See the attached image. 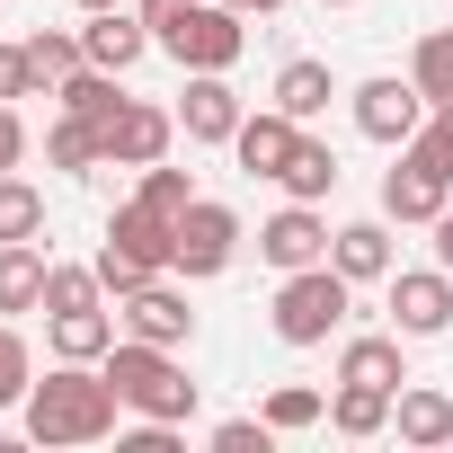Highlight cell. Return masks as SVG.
Masks as SVG:
<instances>
[{
	"instance_id": "cell-1",
	"label": "cell",
	"mask_w": 453,
	"mask_h": 453,
	"mask_svg": "<svg viewBox=\"0 0 453 453\" xmlns=\"http://www.w3.org/2000/svg\"><path fill=\"white\" fill-rule=\"evenodd\" d=\"M116 409H125V391L98 365H54L27 391V435L36 444H107L116 435Z\"/></svg>"
},
{
	"instance_id": "cell-2",
	"label": "cell",
	"mask_w": 453,
	"mask_h": 453,
	"mask_svg": "<svg viewBox=\"0 0 453 453\" xmlns=\"http://www.w3.org/2000/svg\"><path fill=\"white\" fill-rule=\"evenodd\" d=\"M98 373L125 391V409H142V418H160V426H187V409H196V382H187L178 347H151V338H116V347L98 356Z\"/></svg>"
},
{
	"instance_id": "cell-3",
	"label": "cell",
	"mask_w": 453,
	"mask_h": 453,
	"mask_svg": "<svg viewBox=\"0 0 453 453\" xmlns=\"http://www.w3.org/2000/svg\"><path fill=\"white\" fill-rule=\"evenodd\" d=\"M347 276L320 258V267H294L285 285H276V338L285 347H329L338 329H347Z\"/></svg>"
},
{
	"instance_id": "cell-4",
	"label": "cell",
	"mask_w": 453,
	"mask_h": 453,
	"mask_svg": "<svg viewBox=\"0 0 453 453\" xmlns=\"http://www.w3.org/2000/svg\"><path fill=\"white\" fill-rule=\"evenodd\" d=\"M160 45H169L187 72H232V63H241V45H250V27H241L232 0H196L178 27H160Z\"/></svg>"
},
{
	"instance_id": "cell-5",
	"label": "cell",
	"mask_w": 453,
	"mask_h": 453,
	"mask_svg": "<svg viewBox=\"0 0 453 453\" xmlns=\"http://www.w3.org/2000/svg\"><path fill=\"white\" fill-rule=\"evenodd\" d=\"M232 250H241V213L213 204V196H196V204L178 213V250H169V267H178V276H222V267H232Z\"/></svg>"
},
{
	"instance_id": "cell-6",
	"label": "cell",
	"mask_w": 453,
	"mask_h": 453,
	"mask_svg": "<svg viewBox=\"0 0 453 453\" xmlns=\"http://www.w3.org/2000/svg\"><path fill=\"white\" fill-rule=\"evenodd\" d=\"M391 329L400 338H444L453 329V276L444 267H391Z\"/></svg>"
},
{
	"instance_id": "cell-7",
	"label": "cell",
	"mask_w": 453,
	"mask_h": 453,
	"mask_svg": "<svg viewBox=\"0 0 453 453\" xmlns=\"http://www.w3.org/2000/svg\"><path fill=\"white\" fill-rule=\"evenodd\" d=\"M169 142H178V116H169V107L125 98V107L107 116V169H151V160H169Z\"/></svg>"
},
{
	"instance_id": "cell-8",
	"label": "cell",
	"mask_w": 453,
	"mask_h": 453,
	"mask_svg": "<svg viewBox=\"0 0 453 453\" xmlns=\"http://www.w3.org/2000/svg\"><path fill=\"white\" fill-rule=\"evenodd\" d=\"M444 204H453V178H444L418 142H400V169L382 178V213H391V222H435Z\"/></svg>"
},
{
	"instance_id": "cell-9",
	"label": "cell",
	"mask_w": 453,
	"mask_h": 453,
	"mask_svg": "<svg viewBox=\"0 0 453 453\" xmlns=\"http://www.w3.org/2000/svg\"><path fill=\"white\" fill-rule=\"evenodd\" d=\"M116 320H125V338H151V347H187L196 338V311H187V294L178 285H134V294H116Z\"/></svg>"
},
{
	"instance_id": "cell-10",
	"label": "cell",
	"mask_w": 453,
	"mask_h": 453,
	"mask_svg": "<svg viewBox=\"0 0 453 453\" xmlns=\"http://www.w3.org/2000/svg\"><path fill=\"white\" fill-rule=\"evenodd\" d=\"M418 125H426V89H418V81H391V72H382V81L356 89V134H373V142H409Z\"/></svg>"
},
{
	"instance_id": "cell-11",
	"label": "cell",
	"mask_w": 453,
	"mask_h": 453,
	"mask_svg": "<svg viewBox=\"0 0 453 453\" xmlns=\"http://www.w3.org/2000/svg\"><path fill=\"white\" fill-rule=\"evenodd\" d=\"M258 258H267L276 276H294V267H320V258H329V222H320L311 204H285L276 222H258Z\"/></svg>"
},
{
	"instance_id": "cell-12",
	"label": "cell",
	"mask_w": 453,
	"mask_h": 453,
	"mask_svg": "<svg viewBox=\"0 0 453 453\" xmlns=\"http://www.w3.org/2000/svg\"><path fill=\"white\" fill-rule=\"evenodd\" d=\"M178 134L187 142H232L241 134V89L222 81V72H196L187 98H178Z\"/></svg>"
},
{
	"instance_id": "cell-13",
	"label": "cell",
	"mask_w": 453,
	"mask_h": 453,
	"mask_svg": "<svg viewBox=\"0 0 453 453\" xmlns=\"http://www.w3.org/2000/svg\"><path fill=\"white\" fill-rule=\"evenodd\" d=\"M294 142H303V125H294L285 107H267V116H241V134H232V160H241L250 178H276V169L294 160Z\"/></svg>"
},
{
	"instance_id": "cell-14",
	"label": "cell",
	"mask_w": 453,
	"mask_h": 453,
	"mask_svg": "<svg viewBox=\"0 0 453 453\" xmlns=\"http://www.w3.org/2000/svg\"><path fill=\"white\" fill-rule=\"evenodd\" d=\"M81 54H89L98 72H134V63L151 54V27H142V19H125V10H89V27H81Z\"/></svg>"
},
{
	"instance_id": "cell-15",
	"label": "cell",
	"mask_w": 453,
	"mask_h": 453,
	"mask_svg": "<svg viewBox=\"0 0 453 453\" xmlns=\"http://www.w3.org/2000/svg\"><path fill=\"white\" fill-rule=\"evenodd\" d=\"M116 329H125V320H116L107 303H89V311H45V338H54L63 365H98V356L116 347Z\"/></svg>"
},
{
	"instance_id": "cell-16",
	"label": "cell",
	"mask_w": 453,
	"mask_h": 453,
	"mask_svg": "<svg viewBox=\"0 0 453 453\" xmlns=\"http://www.w3.org/2000/svg\"><path fill=\"white\" fill-rule=\"evenodd\" d=\"M329 267L347 285H391V232H382V222H347V232H329Z\"/></svg>"
},
{
	"instance_id": "cell-17",
	"label": "cell",
	"mask_w": 453,
	"mask_h": 453,
	"mask_svg": "<svg viewBox=\"0 0 453 453\" xmlns=\"http://www.w3.org/2000/svg\"><path fill=\"white\" fill-rule=\"evenodd\" d=\"M338 382H373V391H400L409 365H400V329H365L338 347Z\"/></svg>"
},
{
	"instance_id": "cell-18",
	"label": "cell",
	"mask_w": 453,
	"mask_h": 453,
	"mask_svg": "<svg viewBox=\"0 0 453 453\" xmlns=\"http://www.w3.org/2000/svg\"><path fill=\"white\" fill-rule=\"evenodd\" d=\"M45 276L54 258L36 241H0V311H45Z\"/></svg>"
},
{
	"instance_id": "cell-19",
	"label": "cell",
	"mask_w": 453,
	"mask_h": 453,
	"mask_svg": "<svg viewBox=\"0 0 453 453\" xmlns=\"http://www.w3.org/2000/svg\"><path fill=\"white\" fill-rule=\"evenodd\" d=\"M391 426H400V444H453V400L435 382H418L391 400Z\"/></svg>"
},
{
	"instance_id": "cell-20",
	"label": "cell",
	"mask_w": 453,
	"mask_h": 453,
	"mask_svg": "<svg viewBox=\"0 0 453 453\" xmlns=\"http://www.w3.org/2000/svg\"><path fill=\"white\" fill-rule=\"evenodd\" d=\"M338 98V81H329V63H311V54H294L285 72H276V107L294 116V125H311L320 107Z\"/></svg>"
},
{
	"instance_id": "cell-21",
	"label": "cell",
	"mask_w": 453,
	"mask_h": 453,
	"mask_svg": "<svg viewBox=\"0 0 453 453\" xmlns=\"http://www.w3.org/2000/svg\"><path fill=\"white\" fill-rule=\"evenodd\" d=\"M276 187H285V196H294V204H320V196H329V187H338V151H329V142H311V134H303V142H294V160H285V169H276Z\"/></svg>"
},
{
	"instance_id": "cell-22",
	"label": "cell",
	"mask_w": 453,
	"mask_h": 453,
	"mask_svg": "<svg viewBox=\"0 0 453 453\" xmlns=\"http://www.w3.org/2000/svg\"><path fill=\"white\" fill-rule=\"evenodd\" d=\"M116 81L125 72H98V63H81L72 81H54V98H63V116H89V125H107L125 98H116Z\"/></svg>"
},
{
	"instance_id": "cell-23",
	"label": "cell",
	"mask_w": 453,
	"mask_h": 453,
	"mask_svg": "<svg viewBox=\"0 0 453 453\" xmlns=\"http://www.w3.org/2000/svg\"><path fill=\"white\" fill-rule=\"evenodd\" d=\"M391 400H400V391L338 382V400H329V426H338V435H382V426H391Z\"/></svg>"
},
{
	"instance_id": "cell-24",
	"label": "cell",
	"mask_w": 453,
	"mask_h": 453,
	"mask_svg": "<svg viewBox=\"0 0 453 453\" xmlns=\"http://www.w3.org/2000/svg\"><path fill=\"white\" fill-rule=\"evenodd\" d=\"M45 232V187H27L19 169L0 178V241H36Z\"/></svg>"
},
{
	"instance_id": "cell-25",
	"label": "cell",
	"mask_w": 453,
	"mask_h": 453,
	"mask_svg": "<svg viewBox=\"0 0 453 453\" xmlns=\"http://www.w3.org/2000/svg\"><path fill=\"white\" fill-rule=\"evenodd\" d=\"M409 81L426 89V107H444V98H453V27L418 36V54H409Z\"/></svg>"
},
{
	"instance_id": "cell-26",
	"label": "cell",
	"mask_w": 453,
	"mask_h": 453,
	"mask_svg": "<svg viewBox=\"0 0 453 453\" xmlns=\"http://www.w3.org/2000/svg\"><path fill=\"white\" fill-rule=\"evenodd\" d=\"M27 63H36V81L54 89V81H72L89 54H81V36H63V27H36V36H27Z\"/></svg>"
},
{
	"instance_id": "cell-27",
	"label": "cell",
	"mask_w": 453,
	"mask_h": 453,
	"mask_svg": "<svg viewBox=\"0 0 453 453\" xmlns=\"http://www.w3.org/2000/svg\"><path fill=\"white\" fill-rule=\"evenodd\" d=\"M134 204H151V213H169V222H178V213L196 204V187H187V169L151 160V169H142V187H134Z\"/></svg>"
},
{
	"instance_id": "cell-28",
	"label": "cell",
	"mask_w": 453,
	"mask_h": 453,
	"mask_svg": "<svg viewBox=\"0 0 453 453\" xmlns=\"http://www.w3.org/2000/svg\"><path fill=\"white\" fill-rule=\"evenodd\" d=\"M320 418H329V400H320V391H303V382L267 391V426H276V435H303V426H320Z\"/></svg>"
},
{
	"instance_id": "cell-29",
	"label": "cell",
	"mask_w": 453,
	"mask_h": 453,
	"mask_svg": "<svg viewBox=\"0 0 453 453\" xmlns=\"http://www.w3.org/2000/svg\"><path fill=\"white\" fill-rule=\"evenodd\" d=\"M27 391H36V365H27V338L0 320V409H27Z\"/></svg>"
},
{
	"instance_id": "cell-30",
	"label": "cell",
	"mask_w": 453,
	"mask_h": 453,
	"mask_svg": "<svg viewBox=\"0 0 453 453\" xmlns=\"http://www.w3.org/2000/svg\"><path fill=\"white\" fill-rule=\"evenodd\" d=\"M107 285H98V267H54L45 276V311H89Z\"/></svg>"
},
{
	"instance_id": "cell-31",
	"label": "cell",
	"mask_w": 453,
	"mask_h": 453,
	"mask_svg": "<svg viewBox=\"0 0 453 453\" xmlns=\"http://www.w3.org/2000/svg\"><path fill=\"white\" fill-rule=\"evenodd\" d=\"M267 444H276L267 418H222V426H213V453H267Z\"/></svg>"
},
{
	"instance_id": "cell-32",
	"label": "cell",
	"mask_w": 453,
	"mask_h": 453,
	"mask_svg": "<svg viewBox=\"0 0 453 453\" xmlns=\"http://www.w3.org/2000/svg\"><path fill=\"white\" fill-rule=\"evenodd\" d=\"M409 142H418V151H426V160H435V169L453 178V98H444V107H435V116H426V125H418Z\"/></svg>"
},
{
	"instance_id": "cell-33",
	"label": "cell",
	"mask_w": 453,
	"mask_h": 453,
	"mask_svg": "<svg viewBox=\"0 0 453 453\" xmlns=\"http://www.w3.org/2000/svg\"><path fill=\"white\" fill-rule=\"evenodd\" d=\"M45 81H36V63H27V45H0V98H36Z\"/></svg>"
},
{
	"instance_id": "cell-34",
	"label": "cell",
	"mask_w": 453,
	"mask_h": 453,
	"mask_svg": "<svg viewBox=\"0 0 453 453\" xmlns=\"http://www.w3.org/2000/svg\"><path fill=\"white\" fill-rule=\"evenodd\" d=\"M19 160H27V125H19V107H10V98H0V178H10Z\"/></svg>"
},
{
	"instance_id": "cell-35",
	"label": "cell",
	"mask_w": 453,
	"mask_h": 453,
	"mask_svg": "<svg viewBox=\"0 0 453 453\" xmlns=\"http://www.w3.org/2000/svg\"><path fill=\"white\" fill-rule=\"evenodd\" d=\"M187 10H196V0H134V19L151 27V45H160V27H178Z\"/></svg>"
},
{
	"instance_id": "cell-36",
	"label": "cell",
	"mask_w": 453,
	"mask_h": 453,
	"mask_svg": "<svg viewBox=\"0 0 453 453\" xmlns=\"http://www.w3.org/2000/svg\"><path fill=\"white\" fill-rule=\"evenodd\" d=\"M435 267H444V276H453V204H444V213H435Z\"/></svg>"
},
{
	"instance_id": "cell-37",
	"label": "cell",
	"mask_w": 453,
	"mask_h": 453,
	"mask_svg": "<svg viewBox=\"0 0 453 453\" xmlns=\"http://www.w3.org/2000/svg\"><path fill=\"white\" fill-rule=\"evenodd\" d=\"M232 10H241V19H267V10H285V0H232Z\"/></svg>"
},
{
	"instance_id": "cell-38",
	"label": "cell",
	"mask_w": 453,
	"mask_h": 453,
	"mask_svg": "<svg viewBox=\"0 0 453 453\" xmlns=\"http://www.w3.org/2000/svg\"><path fill=\"white\" fill-rule=\"evenodd\" d=\"M81 10H125V0H81Z\"/></svg>"
},
{
	"instance_id": "cell-39",
	"label": "cell",
	"mask_w": 453,
	"mask_h": 453,
	"mask_svg": "<svg viewBox=\"0 0 453 453\" xmlns=\"http://www.w3.org/2000/svg\"><path fill=\"white\" fill-rule=\"evenodd\" d=\"M320 10H356V0H320Z\"/></svg>"
}]
</instances>
